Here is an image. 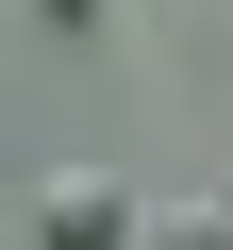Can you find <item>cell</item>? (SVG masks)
Here are the masks:
<instances>
[{
  "mask_svg": "<svg viewBox=\"0 0 233 250\" xmlns=\"http://www.w3.org/2000/svg\"><path fill=\"white\" fill-rule=\"evenodd\" d=\"M150 250H233V184H216V200H167V217H150Z\"/></svg>",
  "mask_w": 233,
  "mask_h": 250,
  "instance_id": "7a4b0ae2",
  "label": "cell"
},
{
  "mask_svg": "<svg viewBox=\"0 0 233 250\" xmlns=\"http://www.w3.org/2000/svg\"><path fill=\"white\" fill-rule=\"evenodd\" d=\"M116 233H134V200H116L100 167H50L34 184V250H116Z\"/></svg>",
  "mask_w": 233,
  "mask_h": 250,
  "instance_id": "6da1fadb",
  "label": "cell"
},
{
  "mask_svg": "<svg viewBox=\"0 0 233 250\" xmlns=\"http://www.w3.org/2000/svg\"><path fill=\"white\" fill-rule=\"evenodd\" d=\"M34 17H100V0H34Z\"/></svg>",
  "mask_w": 233,
  "mask_h": 250,
  "instance_id": "3957f363",
  "label": "cell"
}]
</instances>
